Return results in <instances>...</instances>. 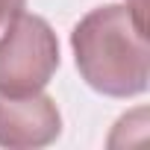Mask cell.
Masks as SVG:
<instances>
[{
	"label": "cell",
	"instance_id": "4",
	"mask_svg": "<svg viewBox=\"0 0 150 150\" xmlns=\"http://www.w3.org/2000/svg\"><path fill=\"white\" fill-rule=\"evenodd\" d=\"M24 3H27V0H0V27H6L15 15H21Z\"/></svg>",
	"mask_w": 150,
	"mask_h": 150
},
{
	"label": "cell",
	"instance_id": "1",
	"mask_svg": "<svg viewBox=\"0 0 150 150\" xmlns=\"http://www.w3.org/2000/svg\"><path fill=\"white\" fill-rule=\"evenodd\" d=\"M80 77L106 97H135L147 91L150 53L144 21L129 6L106 3L91 9L71 33Z\"/></svg>",
	"mask_w": 150,
	"mask_h": 150
},
{
	"label": "cell",
	"instance_id": "2",
	"mask_svg": "<svg viewBox=\"0 0 150 150\" xmlns=\"http://www.w3.org/2000/svg\"><path fill=\"white\" fill-rule=\"evenodd\" d=\"M59 68V41L38 15H15L0 35V94H35Z\"/></svg>",
	"mask_w": 150,
	"mask_h": 150
},
{
	"label": "cell",
	"instance_id": "3",
	"mask_svg": "<svg viewBox=\"0 0 150 150\" xmlns=\"http://www.w3.org/2000/svg\"><path fill=\"white\" fill-rule=\"evenodd\" d=\"M62 132V115L56 100L44 91L12 97L0 94V147L35 150L47 147Z\"/></svg>",
	"mask_w": 150,
	"mask_h": 150
}]
</instances>
